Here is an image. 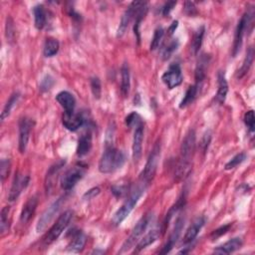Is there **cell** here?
<instances>
[{
  "label": "cell",
  "instance_id": "7a4b0ae2",
  "mask_svg": "<svg viewBox=\"0 0 255 255\" xmlns=\"http://www.w3.org/2000/svg\"><path fill=\"white\" fill-rule=\"evenodd\" d=\"M126 161L125 154L114 145H105V151L99 161V171L102 174H111L121 169Z\"/></svg>",
  "mask_w": 255,
  "mask_h": 255
},
{
  "label": "cell",
  "instance_id": "f907efd6",
  "mask_svg": "<svg viewBox=\"0 0 255 255\" xmlns=\"http://www.w3.org/2000/svg\"><path fill=\"white\" fill-rule=\"evenodd\" d=\"M176 5V2L175 1H171V2H168L165 4V6L162 7V15L163 16H168L171 11L174 9V7Z\"/></svg>",
  "mask_w": 255,
  "mask_h": 255
},
{
  "label": "cell",
  "instance_id": "7c38bea8",
  "mask_svg": "<svg viewBox=\"0 0 255 255\" xmlns=\"http://www.w3.org/2000/svg\"><path fill=\"white\" fill-rule=\"evenodd\" d=\"M34 126V122L32 119L28 117H23L19 121V140H18V145H19V152L24 154L26 152L30 133Z\"/></svg>",
  "mask_w": 255,
  "mask_h": 255
},
{
  "label": "cell",
  "instance_id": "d6a6232c",
  "mask_svg": "<svg viewBox=\"0 0 255 255\" xmlns=\"http://www.w3.org/2000/svg\"><path fill=\"white\" fill-rule=\"evenodd\" d=\"M197 93H198V86H196V85L190 86L189 89L187 90V92H186V95H185L184 99L181 100V102H180V104H179V108H180V109H185V108H187L188 106H190L191 104H192L193 101H194L195 98H196Z\"/></svg>",
  "mask_w": 255,
  "mask_h": 255
},
{
  "label": "cell",
  "instance_id": "8d00e7d4",
  "mask_svg": "<svg viewBox=\"0 0 255 255\" xmlns=\"http://www.w3.org/2000/svg\"><path fill=\"white\" fill-rule=\"evenodd\" d=\"M246 159V154L245 153H240L238 154L235 157H233L225 165V170L229 171L232 170L234 168H236L238 166H239L240 163H242Z\"/></svg>",
  "mask_w": 255,
  "mask_h": 255
},
{
  "label": "cell",
  "instance_id": "4316f807",
  "mask_svg": "<svg viewBox=\"0 0 255 255\" xmlns=\"http://www.w3.org/2000/svg\"><path fill=\"white\" fill-rule=\"evenodd\" d=\"M121 92L124 97H128L130 93L131 88V75H130V68L127 63H124L121 68Z\"/></svg>",
  "mask_w": 255,
  "mask_h": 255
},
{
  "label": "cell",
  "instance_id": "7dc6e473",
  "mask_svg": "<svg viewBox=\"0 0 255 255\" xmlns=\"http://www.w3.org/2000/svg\"><path fill=\"white\" fill-rule=\"evenodd\" d=\"M112 192L117 197H123L128 191L126 186H114L112 188Z\"/></svg>",
  "mask_w": 255,
  "mask_h": 255
},
{
  "label": "cell",
  "instance_id": "d4e9b609",
  "mask_svg": "<svg viewBox=\"0 0 255 255\" xmlns=\"http://www.w3.org/2000/svg\"><path fill=\"white\" fill-rule=\"evenodd\" d=\"M86 241H87V238L82 231L75 232L74 235H73L70 243L68 244V251L74 252V253L81 252L85 247Z\"/></svg>",
  "mask_w": 255,
  "mask_h": 255
},
{
  "label": "cell",
  "instance_id": "f546056e",
  "mask_svg": "<svg viewBox=\"0 0 255 255\" xmlns=\"http://www.w3.org/2000/svg\"><path fill=\"white\" fill-rule=\"evenodd\" d=\"M148 12V3L147 2H143L141 7L139 8L137 14H136V17H135V25H134V32H135V35L137 37V40L138 42L140 43V40H141V36H140V26H141V23L143 21V19L144 18L145 14H147Z\"/></svg>",
  "mask_w": 255,
  "mask_h": 255
},
{
  "label": "cell",
  "instance_id": "836d02e7",
  "mask_svg": "<svg viewBox=\"0 0 255 255\" xmlns=\"http://www.w3.org/2000/svg\"><path fill=\"white\" fill-rule=\"evenodd\" d=\"M20 98V94L19 93H14L10 96L9 100L7 101V103L5 104V107L3 109L2 111V114H1V121L3 122L6 118H8V116L10 115L12 109L14 108V106L17 104L18 100H19Z\"/></svg>",
  "mask_w": 255,
  "mask_h": 255
},
{
  "label": "cell",
  "instance_id": "4dcf8cb0",
  "mask_svg": "<svg viewBox=\"0 0 255 255\" xmlns=\"http://www.w3.org/2000/svg\"><path fill=\"white\" fill-rule=\"evenodd\" d=\"M205 32H206V28H205V26H202V27H199L193 34L191 49L192 54H194V55H196L199 51V49H200V47H202V45H203Z\"/></svg>",
  "mask_w": 255,
  "mask_h": 255
},
{
  "label": "cell",
  "instance_id": "6da1fadb",
  "mask_svg": "<svg viewBox=\"0 0 255 255\" xmlns=\"http://www.w3.org/2000/svg\"><path fill=\"white\" fill-rule=\"evenodd\" d=\"M195 151V132L190 130L180 145V155L175 169V177L177 180L183 179L191 172L192 158Z\"/></svg>",
  "mask_w": 255,
  "mask_h": 255
},
{
  "label": "cell",
  "instance_id": "ac0fdd59",
  "mask_svg": "<svg viewBox=\"0 0 255 255\" xmlns=\"http://www.w3.org/2000/svg\"><path fill=\"white\" fill-rule=\"evenodd\" d=\"M209 61H210V56L207 55V54H203V55L199 57L196 68H195V74H194L196 86H199L205 81L207 77V71Z\"/></svg>",
  "mask_w": 255,
  "mask_h": 255
},
{
  "label": "cell",
  "instance_id": "8fae6325",
  "mask_svg": "<svg viewBox=\"0 0 255 255\" xmlns=\"http://www.w3.org/2000/svg\"><path fill=\"white\" fill-rule=\"evenodd\" d=\"M63 197H60L59 199H57L55 203H53L46 210L45 212L41 215V217L39 218L38 223L36 225V230L37 232H42L43 230L46 229L47 225L52 222V220L54 218L58 211L60 210L62 205H63Z\"/></svg>",
  "mask_w": 255,
  "mask_h": 255
},
{
  "label": "cell",
  "instance_id": "d590c367",
  "mask_svg": "<svg viewBox=\"0 0 255 255\" xmlns=\"http://www.w3.org/2000/svg\"><path fill=\"white\" fill-rule=\"evenodd\" d=\"M177 47H178V40L177 39L172 40L165 48L162 49V52H161L162 59L163 60L170 59V57L172 56V54L177 49Z\"/></svg>",
  "mask_w": 255,
  "mask_h": 255
},
{
  "label": "cell",
  "instance_id": "b9f144b4",
  "mask_svg": "<svg viewBox=\"0 0 255 255\" xmlns=\"http://www.w3.org/2000/svg\"><path fill=\"white\" fill-rule=\"evenodd\" d=\"M244 123L246 127L248 128V130L250 133L254 132V128H255V117H254V112L253 110L248 111L244 115Z\"/></svg>",
  "mask_w": 255,
  "mask_h": 255
},
{
  "label": "cell",
  "instance_id": "cb8c5ba5",
  "mask_svg": "<svg viewBox=\"0 0 255 255\" xmlns=\"http://www.w3.org/2000/svg\"><path fill=\"white\" fill-rule=\"evenodd\" d=\"M217 83H218V90L216 93V101L220 104H223L226 100V96L228 93V84L223 71L218 72Z\"/></svg>",
  "mask_w": 255,
  "mask_h": 255
},
{
  "label": "cell",
  "instance_id": "ba28073f",
  "mask_svg": "<svg viewBox=\"0 0 255 255\" xmlns=\"http://www.w3.org/2000/svg\"><path fill=\"white\" fill-rule=\"evenodd\" d=\"M86 171H87V166L84 165V163L82 162L77 163V165H75L74 167L68 170L61 178L60 184H61L62 190L66 191H71L78 184V181L84 176V175L86 174Z\"/></svg>",
  "mask_w": 255,
  "mask_h": 255
},
{
  "label": "cell",
  "instance_id": "681fc988",
  "mask_svg": "<svg viewBox=\"0 0 255 255\" xmlns=\"http://www.w3.org/2000/svg\"><path fill=\"white\" fill-rule=\"evenodd\" d=\"M100 191H101L99 188H93V189H91L85 192V194L83 195V198L84 199H92V198L96 197L100 193Z\"/></svg>",
  "mask_w": 255,
  "mask_h": 255
},
{
  "label": "cell",
  "instance_id": "f1b7e54d",
  "mask_svg": "<svg viewBox=\"0 0 255 255\" xmlns=\"http://www.w3.org/2000/svg\"><path fill=\"white\" fill-rule=\"evenodd\" d=\"M253 60H254V49L252 47H249V49L247 50V53H246V56L244 58V61L242 63V66L239 70L238 75H236L238 79H241L247 74L252 63H253Z\"/></svg>",
  "mask_w": 255,
  "mask_h": 255
},
{
  "label": "cell",
  "instance_id": "816d5d0a",
  "mask_svg": "<svg viewBox=\"0 0 255 255\" xmlns=\"http://www.w3.org/2000/svg\"><path fill=\"white\" fill-rule=\"evenodd\" d=\"M177 26H178V22L177 21H174L173 22V24L170 26V28L168 29V32H169V35L170 36H172L173 34H174V32L175 31V29L177 28Z\"/></svg>",
  "mask_w": 255,
  "mask_h": 255
},
{
  "label": "cell",
  "instance_id": "5bb4252c",
  "mask_svg": "<svg viewBox=\"0 0 255 255\" xmlns=\"http://www.w3.org/2000/svg\"><path fill=\"white\" fill-rule=\"evenodd\" d=\"M65 162H66L65 159L64 160L61 159L57 161L56 163H54V165L48 170L46 177H45V191L47 193L52 192L53 189L55 188L58 175L60 171L62 170V168L65 166Z\"/></svg>",
  "mask_w": 255,
  "mask_h": 255
},
{
  "label": "cell",
  "instance_id": "4fadbf2b",
  "mask_svg": "<svg viewBox=\"0 0 255 255\" xmlns=\"http://www.w3.org/2000/svg\"><path fill=\"white\" fill-rule=\"evenodd\" d=\"M29 180H30V177L28 175H24L19 173L15 175L13 181H12V186L9 191V194H8L9 202H15V200L19 197L22 191L27 188L29 184Z\"/></svg>",
  "mask_w": 255,
  "mask_h": 255
},
{
  "label": "cell",
  "instance_id": "83f0119b",
  "mask_svg": "<svg viewBox=\"0 0 255 255\" xmlns=\"http://www.w3.org/2000/svg\"><path fill=\"white\" fill-rule=\"evenodd\" d=\"M33 14H34V23L35 27L38 30H41L46 25V12L44 6L38 4L33 7Z\"/></svg>",
  "mask_w": 255,
  "mask_h": 255
},
{
  "label": "cell",
  "instance_id": "3957f363",
  "mask_svg": "<svg viewBox=\"0 0 255 255\" xmlns=\"http://www.w3.org/2000/svg\"><path fill=\"white\" fill-rule=\"evenodd\" d=\"M145 187L147 186L143 185V186L138 187L136 190H134L132 191L130 197L128 198L124 203V205L116 211V213L114 214V216L112 218V223L115 226H119L126 220V218L130 215V213L132 212V210L134 209V207L138 204L139 199L141 198V196L144 192Z\"/></svg>",
  "mask_w": 255,
  "mask_h": 255
},
{
  "label": "cell",
  "instance_id": "f35d334b",
  "mask_svg": "<svg viewBox=\"0 0 255 255\" xmlns=\"http://www.w3.org/2000/svg\"><path fill=\"white\" fill-rule=\"evenodd\" d=\"M91 84V90H92L93 96L95 99H100L102 94V87H101V81L98 77H93L90 81Z\"/></svg>",
  "mask_w": 255,
  "mask_h": 255
},
{
  "label": "cell",
  "instance_id": "8992f818",
  "mask_svg": "<svg viewBox=\"0 0 255 255\" xmlns=\"http://www.w3.org/2000/svg\"><path fill=\"white\" fill-rule=\"evenodd\" d=\"M160 157V143H157L155 144L154 149L152 150L149 159L147 160V163H145V167L142 173V183L145 186H148L151 184V181L154 179L158 166H159V160Z\"/></svg>",
  "mask_w": 255,
  "mask_h": 255
},
{
  "label": "cell",
  "instance_id": "ee69618b",
  "mask_svg": "<svg viewBox=\"0 0 255 255\" xmlns=\"http://www.w3.org/2000/svg\"><path fill=\"white\" fill-rule=\"evenodd\" d=\"M14 25H13V21L11 19V17H7V20H6V38L7 41H12L14 39Z\"/></svg>",
  "mask_w": 255,
  "mask_h": 255
},
{
  "label": "cell",
  "instance_id": "e575fe53",
  "mask_svg": "<svg viewBox=\"0 0 255 255\" xmlns=\"http://www.w3.org/2000/svg\"><path fill=\"white\" fill-rule=\"evenodd\" d=\"M10 207H4L1 210V215H0V231L1 234H4L8 228H9V223H8V215H9Z\"/></svg>",
  "mask_w": 255,
  "mask_h": 255
},
{
  "label": "cell",
  "instance_id": "e0dca14e",
  "mask_svg": "<svg viewBox=\"0 0 255 255\" xmlns=\"http://www.w3.org/2000/svg\"><path fill=\"white\" fill-rule=\"evenodd\" d=\"M143 142V124L142 122L137 126L134 134L132 150H133V159L135 161H139L142 157Z\"/></svg>",
  "mask_w": 255,
  "mask_h": 255
},
{
  "label": "cell",
  "instance_id": "ffe728a7",
  "mask_svg": "<svg viewBox=\"0 0 255 255\" xmlns=\"http://www.w3.org/2000/svg\"><path fill=\"white\" fill-rule=\"evenodd\" d=\"M205 223H206L205 217L196 218V220L193 222V223L188 228V230L185 234V238H184V243L185 244H191V242L194 241V239H196V236L198 235L200 229L203 228Z\"/></svg>",
  "mask_w": 255,
  "mask_h": 255
},
{
  "label": "cell",
  "instance_id": "484cf974",
  "mask_svg": "<svg viewBox=\"0 0 255 255\" xmlns=\"http://www.w3.org/2000/svg\"><path fill=\"white\" fill-rule=\"evenodd\" d=\"M242 246V239L239 238L232 239L231 240H228L224 244L218 246L214 249V253L217 254H230L239 250Z\"/></svg>",
  "mask_w": 255,
  "mask_h": 255
},
{
  "label": "cell",
  "instance_id": "44dd1931",
  "mask_svg": "<svg viewBox=\"0 0 255 255\" xmlns=\"http://www.w3.org/2000/svg\"><path fill=\"white\" fill-rule=\"evenodd\" d=\"M56 100L64 109L65 112L70 113L75 111L76 100L74 96H73L71 93L67 92V91H62V92L58 93V95L56 96Z\"/></svg>",
  "mask_w": 255,
  "mask_h": 255
},
{
  "label": "cell",
  "instance_id": "7bdbcfd3",
  "mask_svg": "<svg viewBox=\"0 0 255 255\" xmlns=\"http://www.w3.org/2000/svg\"><path fill=\"white\" fill-rule=\"evenodd\" d=\"M210 141H211V133L208 131V132H207V133L204 135L202 141H200V143H199V148H200V150H202V152H203L204 154L207 153Z\"/></svg>",
  "mask_w": 255,
  "mask_h": 255
},
{
  "label": "cell",
  "instance_id": "f6af8a7d",
  "mask_svg": "<svg viewBox=\"0 0 255 255\" xmlns=\"http://www.w3.org/2000/svg\"><path fill=\"white\" fill-rule=\"evenodd\" d=\"M231 227V224H226V225H223L222 227H220L218 229L214 230L212 233H211V239H216L218 238H222L223 235H224L225 233H227V231L229 230V228Z\"/></svg>",
  "mask_w": 255,
  "mask_h": 255
},
{
  "label": "cell",
  "instance_id": "52a82bcc",
  "mask_svg": "<svg viewBox=\"0 0 255 255\" xmlns=\"http://www.w3.org/2000/svg\"><path fill=\"white\" fill-rule=\"evenodd\" d=\"M253 16H254L253 11H251V12L246 11L242 15L241 19L239 20V22L238 24V27H236L235 36H234V43H233V52H232L233 57L238 55V53L239 52V50L242 46V41H243L245 32L249 30V26H252Z\"/></svg>",
  "mask_w": 255,
  "mask_h": 255
},
{
  "label": "cell",
  "instance_id": "30bf717a",
  "mask_svg": "<svg viewBox=\"0 0 255 255\" xmlns=\"http://www.w3.org/2000/svg\"><path fill=\"white\" fill-rule=\"evenodd\" d=\"M142 3L143 2H140V1H134L129 5L128 9L125 11L124 15L122 16V19H121V22H120V25H119V28L117 31V37L118 38L123 37V36L126 34L128 28H129L130 23L136 17V14H137L139 8L141 7Z\"/></svg>",
  "mask_w": 255,
  "mask_h": 255
},
{
  "label": "cell",
  "instance_id": "60d3db41",
  "mask_svg": "<svg viewBox=\"0 0 255 255\" xmlns=\"http://www.w3.org/2000/svg\"><path fill=\"white\" fill-rule=\"evenodd\" d=\"M125 123L128 128H132L134 126L137 127L140 123H142V120H141V117L136 112H133L126 117Z\"/></svg>",
  "mask_w": 255,
  "mask_h": 255
},
{
  "label": "cell",
  "instance_id": "ab89813d",
  "mask_svg": "<svg viewBox=\"0 0 255 255\" xmlns=\"http://www.w3.org/2000/svg\"><path fill=\"white\" fill-rule=\"evenodd\" d=\"M11 169V161L9 159H2L0 162V175H1V180L4 181L8 176Z\"/></svg>",
  "mask_w": 255,
  "mask_h": 255
},
{
  "label": "cell",
  "instance_id": "1f68e13d",
  "mask_svg": "<svg viewBox=\"0 0 255 255\" xmlns=\"http://www.w3.org/2000/svg\"><path fill=\"white\" fill-rule=\"evenodd\" d=\"M60 44L57 39L55 38H48L44 44V49H43V54L45 57H53L54 55H56L59 51Z\"/></svg>",
  "mask_w": 255,
  "mask_h": 255
},
{
  "label": "cell",
  "instance_id": "9a60e30c",
  "mask_svg": "<svg viewBox=\"0 0 255 255\" xmlns=\"http://www.w3.org/2000/svg\"><path fill=\"white\" fill-rule=\"evenodd\" d=\"M62 123L67 130L71 132H76L84 125L85 119L81 114L74 112H64L62 117Z\"/></svg>",
  "mask_w": 255,
  "mask_h": 255
},
{
  "label": "cell",
  "instance_id": "2e32d148",
  "mask_svg": "<svg viewBox=\"0 0 255 255\" xmlns=\"http://www.w3.org/2000/svg\"><path fill=\"white\" fill-rule=\"evenodd\" d=\"M184 225H185V221L181 217H179L178 220L175 222V228H174V230L172 231V233L170 235V239H169L168 242L165 244V246H163L162 249L159 251L160 254H168V253H170L172 251V249L175 245L177 239H179V235L181 233V230H183V228H184Z\"/></svg>",
  "mask_w": 255,
  "mask_h": 255
},
{
  "label": "cell",
  "instance_id": "603a6c76",
  "mask_svg": "<svg viewBox=\"0 0 255 255\" xmlns=\"http://www.w3.org/2000/svg\"><path fill=\"white\" fill-rule=\"evenodd\" d=\"M162 230V227H156L149 231L147 234H145L143 239H140V241L137 244V250L136 252H140L141 250L144 249L145 247H148L149 245L153 244L155 241H157L159 238L160 232Z\"/></svg>",
  "mask_w": 255,
  "mask_h": 255
},
{
  "label": "cell",
  "instance_id": "5b68a950",
  "mask_svg": "<svg viewBox=\"0 0 255 255\" xmlns=\"http://www.w3.org/2000/svg\"><path fill=\"white\" fill-rule=\"evenodd\" d=\"M73 217V211L67 210L63 214L59 216L57 222L53 224V226L49 229L47 234L44 236L43 239V244L45 246L50 245L54 241H56L59 236L64 232V230L68 227L71 220Z\"/></svg>",
  "mask_w": 255,
  "mask_h": 255
},
{
  "label": "cell",
  "instance_id": "9c48e42d",
  "mask_svg": "<svg viewBox=\"0 0 255 255\" xmlns=\"http://www.w3.org/2000/svg\"><path fill=\"white\" fill-rule=\"evenodd\" d=\"M183 73L178 63H173L161 76L162 82L169 89H174L183 83Z\"/></svg>",
  "mask_w": 255,
  "mask_h": 255
},
{
  "label": "cell",
  "instance_id": "c3c4849f",
  "mask_svg": "<svg viewBox=\"0 0 255 255\" xmlns=\"http://www.w3.org/2000/svg\"><path fill=\"white\" fill-rule=\"evenodd\" d=\"M185 12L189 15V16H194L197 14V10H196V7L194 5L193 2H190V1H187L185 3Z\"/></svg>",
  "mask_w": 255,
  "mask_h": 255
},
{
  "label": "cell",
  "instance_id": "7402d4cb",
  "mask_svg": "<svg viewBox=\"0 0 255 255\" xmlns=\"http://www.w3.org/2000/svg\"><path fill=\"white\" fill-rule=\"evenodd\" d=\"M92 144H93L92 133L90 131H87L79 138L78 145H77V156L84 157L88 155L91 149H92Z\"/></svg>",
  "mask_w": 255,
  "mask_h": 255
},
{
  "label": "cell",
  "instance_id": "d6986e66",
  "mask_svg": "<svg viewBox=\"0 0 255 255\" xmlns=\"http://www.w3.org/2000/svg\"><path fill=\"white\" fill-rule=\"evenodd\" d=\"M38 206V198L36 196L30 197L26 204L23 206V208L20 213V223L21 224H26L27 223L30 222L31 218L33 217L36 208Z\"/></svg>",
  "mask_w": 255,
  "mask_h": 255
},
{
  "label": "cell",
  "instance_id": "277c9868",
  "mask_svg": "<svg viewBox=\"0 0 255 255\" xmlns=\"http://www.w3.org/2000/svg\"><path fill=\"white\" fill-rule=\"evenodd\" d=\"M152 221H153V214L152 213H148V214H145L144 216H143L141 220L138 222V223L136 224L134 229L132 230V233L130 234L129 238L127 239V240L122 245L119 253L128 252L130 249H132L136 244H138V242L142 239L143 234L145 232V230H147V228L151 224Z\"/></svg>",
  "mask_w": 255,
  "mask_h": 255
},
{
  "label": "cell",
  "instance_id": "bcb514c9",
  "mask_svg": "<svg viewBox=\"0 0 255 255\" xmlns=\"http://www.w3.org/2000/svg\"><path fill=\"white\" fill-rule=\"evenodd\" d=\"M53 84H54V79L51 76L47 75L43 78V80L40 84V90L43 91V92L44 91H48L53 86Z\"/></svg>",
  "mask_w": 255,
  "mask_h": 255
},
{
  "label": "cell",
  "instance_id": "74e56055",
  "mask_svg": "<svg viewBox=\"0 0 255 255\" xmlns=\"http://www.w3.org/2000/svg\"><path fill=\"white\" fill-rule=\"evenodd\" d=\"M163 35H165V30H163L162 27H159L156 29L154 37L152 39V43H151V50L152 51H155L159 47V44L163 38Z\"/></svg>",
  "mask_w": 255,
  "mask_h": 255
}]
</instances>
